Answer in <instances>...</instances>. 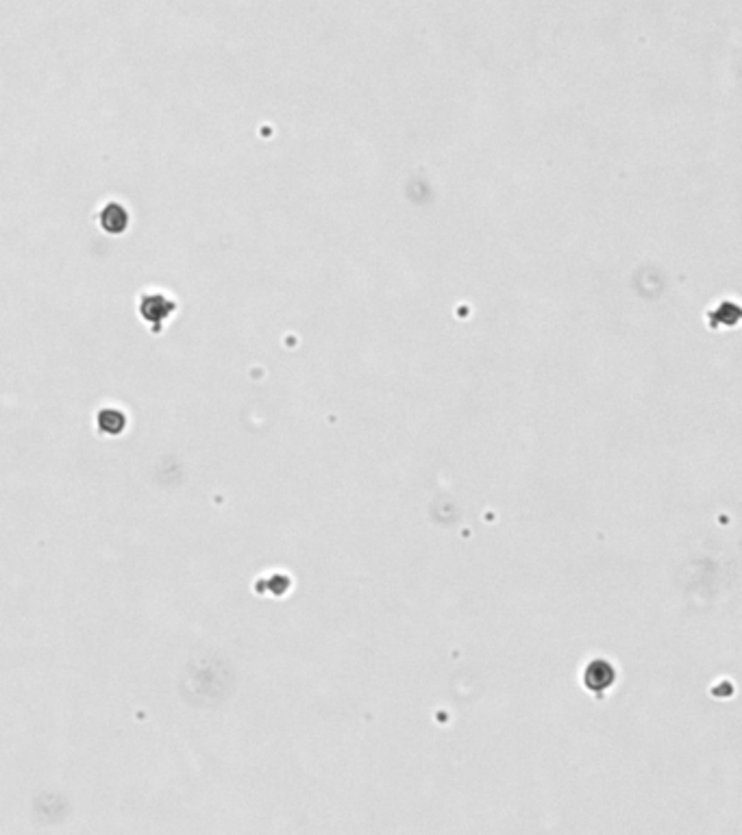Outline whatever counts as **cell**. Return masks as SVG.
Here are the masks:
<instances>
[{
    "label": "cell",
    "instance_id": "obj_1",
    "mask_svg": "<svg viewBox=\"0 0 742 835\" xmlns=\"http://www.w3.org/2000/svg\"><path fill=\"white\" fill-rule=\"evenodd\" d=\"M101 224H103V229L109 231V233H122V231H127V226H129V214H127V209L120 207V205H115V202L105 205L103 212H101Z\"/></svg>",
    "mask_w": 742,
    "mask_h": 835
}]
</instances>
